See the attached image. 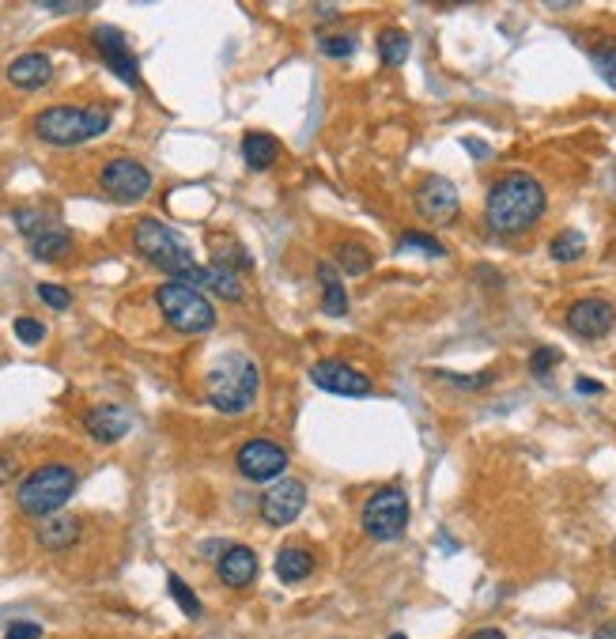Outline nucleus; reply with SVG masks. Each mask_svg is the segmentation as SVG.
Here are the masks:
<instances>
[{
  "instance_id": "obj_1",
  "label": "nucleus",
  "mask_w": 616,
  "mask_h": 639,
  "mask_svg": "<svg viewBox=\"0 0 616 639\" xmlns=\"http://www.w3.org/2000/svg\"><path fill=\"white\" fill-rule=\"evenodd\" d=\"M545 208V186L533 174H507L488 190L484 220L496 235H522L545 216Z\"/></svg>"
},
{
  "instance_id": "obj_2",
  "label": "nucleus",
  "mask_w": 616,
  "mask_h": 639,
  "mask_svg": "<svg viewBox=\"0 0 616 639\" xmlns=\"http://www.w3.org/2000/svg\"><path fill=\"white\" fill-rule=\"evenodd\" d=\"M261 390V371L250 356L242 352H223L220 360L208 367L205 375V394L208 405L220 409L223 416H242L257 401Z\"/></svg>"
},
{
  "instance_id": "obj_3",
  "label": "nucleus",
  "mask_w": 616,
  "mask_h": 639,
  "mask_svg": "<svg viewBox=\"0 0 616 639\" xmlns=\"http://www.w3.org/2000/svg\"><path fill=\"white\" fill-rule=\"evenodd\" d=\"M110 129L106 106H46L35 118V137L53 148H76Z\"/></svg>"
},
{
  "instance_id": "obj_4",
  "label": "nucleus",
  "mask_w": 616,
  "mask_h": 639,
  "mask_svg": "<svg viewBox=\"0 0 616 639\" xmlns=\"http://www.w3.org/2000/svg\"><path fill=\"white\" fill-rule=\"evenodd\" d=\"M80 484V473L65 462H50V466H38L35 473H27L23 484L16 492V503L23 515L31 519H50V515H61V507L72 500Z\"/></svg>"
},
{
  "instance_id": "obj_5",
  "label": "nucleus",
  "mask_w": 616,
  "mask_h": 639,
  "mask_svg": "<svg viewBox=\"0 0 616 639\" xmlns=\"http://www.w3.org/2000/svg\"><path fill=\"white\" fill-rule=\"evenodd\" d=\"M133 246L140 250V258H148L155 269H163L171 280H182L186 284L193 273H197V261H193V250H189V242L167 227L163 220H140L133 227Z\"/></svg>"
},
{
  "instance_id": "obj_6",
  "label": "nucleus",
  "mask_w": 616,
  "mask_h": 639,
  "mask_svg": "<svg viewBox=\"0 0 616 639\" xmlns=\"http://www.w3.org/2000/svg\"><path fill=\"white\" fill-rule=\"evenodd\" d=\"M155 303L167 318V326L174 333H186V337H197V333H208L216 326V307L205 299V292L189 288L182 280H167L155 288Z\"/></svg>"
},
{
  "instance_id": "obj_7",
  "label": "nucleus",
  "mask_w": 616,
  "mask_h": 639,
  "mask_svg": "<svg viewBox=\"0 0 616 639\" xmlns=\"http://www.w3.org/2000/svg\"><path fill=\"white\" fill-rule=\"evenodd\" d=\"M409 526V496L401 488H378L363 503V530L375 541H397Z\"/></svg>"
},
{
  "instance_id": "obj_8",
  "label": "nucleus",
  "mask_w": 616,
  "mask_h": 639,
  "mask_svg": "<svg viewBox=\"0 0 616 639\" xmlns=\"http://www.w3.org/2000/svg\"><path fill=\"white\" fill-rule=\"evenodd\" d=\"M99 186H103L106 197H114L121 205H133V201H144L152 190V171L140 159L118 156L99 171Z\"/></svg>"
},
{
  "instance_id": "obj_9",
  "label": "nucleus",
  "mask_w": 616,
  "mask_h": 639,
  "mask_svg": "<svg viewBox=\"0 0 616 639\" xmlns=\"http://www.w3.org/2000/svg\"><path fill=\"white\" fill-rule=\"evenodd\" d=\"M235 466L246 481H276L284 469H288V450L273 443V439H246L235 454Z\"/></svg>"
},
{
  "instance_id": "obj_10",
  "label": "nucleus",
  "mask_w": 616,
  "mask_h": 639,
  "mask_svg": "<svg viewBox=\"0 0 616 639\" xmlns=\"http://www.w3.org/2000/svg\"><path fill=\"white\" fill-rule=\"evenodd\" d=\"M310 382L326 394H337V398H367L375 390V382L367 379L363 371L348 367L341 360H318L310 367Z\"/></svg>"
},
{
  "instance_id": "obj_11",
  "label": "nucleus",
  "mask_w": 616,
  "mask_h": 639,
  "mask_svg": "<svg viewBox=\"0 0 616 639\" xmlns=\"http://www.w3.org/2000/svg\"><path fill=\"white\" fill-rule=\"evenodd\" d=\"M307 507V484L295 477H280V481L261 496V519L269 526H291Z\"/></svg>"
},
{
  "instance_id": "obj_12",
  "label": "nucleus",
  "mask_w": 616,
  "mask_h": 639,
  "mask_svg": "<svg viewBox=\"0 0 616 639\" xmlns=\"http://www.w3.org/2000/svg\"><path fill=\"white\" fill-rule=\"evenodd\" d=\"M458 190H454V182L443 178V174H428L420 186H416V212L431 220V224H450L454 216H458Z\"/></svg>"
},
{
  "instance_id": "obj_13",
  "label": "nucleus",
  "mask_w": 616,
  "mask_h": 639,
  "mask_svg": "<svg viewBox=\"0 0 616 639\" xmlns=\"http://www.w3.org/2000/svg\"><path fill=\"white\" fill-rule=\"evenodd\" d=\"M91 42L99 46V57L110 65V72H118L121 84L140 87V65L118 27H95V31H91Z\"/></svg>"
},
{
  "instance_id": "obj_14",
  "label": "nucleus",
  "mask_w": 616,
  "mask_h": 639,
  "mask_svg": "<svg viewBox=\"0 0 616 639\" xmlns=\"http://www.w3.org/2000/svg\"><path fill=\"white\" fill-rule=\"evenodd\" d=\"M616 326V311L613 303H605V299H579V303H571V311H567V329L582 337V341H598L605 337L609 329Z\"/></svg>"
},
{
  "instance_id": "obj_15",
  "label": "nucleus",
  "mask_w": 616,
  "mask_h": 639,
  "mask_svg": "<svg viewBox=\"0 0 616 639\" xmlns=\"http://www.w3.org/2000/svg\"><path fill=\"white\" fill-rule=\"evenodd\" d=\"M216 579L231 590L250 587L257 579V553L246 549V545H227V549L216 556Z\"/></svg>"
},
{
  "instance_id": "obj_16",
  "label": "nucleus",
  "mask_w": 616,
  "mask_h": 639,
  "mask_svg": "<svg viewBox=\"0 0 616 639\" xmlns=\"http://www.w3.org/2000/svg\"><path fill=\"white\" fill-rule=\"evenodd\" d=\"M186 284L197 288V292L220 295L227 303H242V299H246V288H242L239 273H231V269H223V265H197V273H193Z\"/></svg>"
},
{
  "instance_id": "obj_17",
  "label": "nucleus",
  "mask_w": 616,
  "mask_h": 639,
  "mask_svg": "<svg viewBox=\"0 0 616 639\" xmlns=\"http://www.w3.org/2000/svg\"><path fill=\"white\" fill-rule=\"evenodd\" d=\"M84 428L87 435L99 439V443H118V439H125V432L133 428V416L125 413L121 405H95V409L84 416Z\"/></svg>"
},
{
  "instance_id": "obj_18",
  "label": "nucleus",
  "mask_w": 616,
  "mask_h": 639,
  "mask_svg": "<svg viewBox=\"0 0 616 639\" xmlns=\"http://www.w3.org/2000/svg\"><path fill=\"white\" fill-rule=\"evenodd\" d=\"M53 80V61L46 53H23L8 65V84L19 91H38Z\"/></svg>"
},
{
  "instance_id": "obj_19",
  "label": "nucleus",
  "mask_w": 616,
  "mask_h": 639,
  "mask_svg": "<svg viewBox=\"0 0 616 639\" xmlns=\"http://www.w3.org/2000/svg\"><path fill=\"white\" fill-rule=\"evenodd\" d=\"M35 537H38V545L50 549V553L69 549V545L80 541V519H72V515H50V519L38 522Z\"/></svg>"
},
{
  "instance_id": "obj_20",
  "label": "nucleus",
  "mask_w": 616,
  "mask_h": 639,
  "mask_svg": "<svg viewBox=\"0 0 616 639\" xmlns=\"http://www.w3.org/2000/svg\"><path fill=\"white\" fill-rule=\"evenodd\" d=\"M276 575L280 583H303L314 575V553L310 549H299V545H284L276 553Z\"/></svg>"
},
{
  "instance_id": "obj_21",
  "label": "nucleus",
  "mask_w": 616,
  "mask_h": 639,
  "mask_svg": "<svg viewBox=\"0 0 616 639\" xmlns=\"http://www.w3.org/2000/svg\"><path fill=\"white\" fill-rule=\"evenodd\" d=\"M242 159H246L250 171H269L280 159V144L269 133H246L242 137Z\"/></svg>"
},
{
  "instance_id": "obj_22",
  "label": "nucleus",
  "mask_w": 616,
  "mask_h": 639,
  "mask_svg": "<svg viewBox=\"0 0 616 639\" xmlns=\"http://www.w3.org/2000/svg\"><path fill=\"white\" fill-rule=\"evenodd\" d=\"M318 284H322V311L337 314V318L348 314V292H344L341 273H337L333 261H322V265H318Z\"/></svg>"
},
{
  "instance_id": "obj_23",
  "label": "nucleus",
  "mask_w": 616,
  "mask_h": 639,
  "mask_svg": "<svg viewBox=\"0 0 616 639\" xmlns=\"http://www.w3.org/2000/svg\"><path fill=\"white\" fill-rule=\"evenodd\" d=\"M412 50V38L401 31V27H382L378 31V61L390 65V69H401L409 61Z\"/></svg>"
},
{
  "instance_id": "obj_24",
  "label": "nucleus",
  "mask_w": 616,
  "mask_h": 639,
  "mask_svg": "<svg viewBox=\"0 0 616 639\" xmlns=\"http://www.w3.org/2000/svg\"><path fill=\"white\" fill-rule=\"evenodd\" d=\"M69 250H72V235L61 231V227H46L42 235L31 239V254H35L38 261H57V258H65Z\"/></svg>"
},
{
  "instance_id": "obj_25",
  "label": "nucleus",
  "mask_w": 616,
  "mask_h": 639,
  "mask_svg": "<svg viewBox=\"0 0 616 639\" xmlns=\"http://www.w3.org/2000/svg\"><path fill=\"white\" fill-rule=\"evenodd\" d=\"M371 250L363 246V242H341L337 246V269L348 273V277H363V273H371Z\"/></svg>"
},
{
  "instance_id": "obj_26",
  "label": "nucleus",
  "mask_w": 616,
  "mask_h": 639,
  "mask_svg": "<svg viewBox=\"0 0 616 639\" xmlns=\"http://www.w3.org/2000/svg\"><path fill=\"white\" fill-rule=\"evenodd\" d=\"M212 265H223V269H231V273H246V269H254V261H250V254L242 250L239 242L231 239H212Z\"/></svg>"
},
{
  "instance_id": "obj_27",
  "label": "nucleus",
  "mask_w": 616,
  "mask_h": 639,
  "mask_svg": "<svg viewBox=\"0 0 616 639\" xmlns=\"http://www.w3.org/2000/svg\"><path fill=\"white\" fill-rule=\"evenodd\" d=\"M397 254H428V258H446V246L431 235H420V231H405L401 242H397Z\"/></svg>"
},
{
  "instance_id": "obj_28",
  "label": "nucleus",
  "mask_w": 616,
  "mask_h": 639,
  "mask_svg": "<svg viewBox=\"0 0 616 639\" xmlns=\"http://www.w3.org/2000/svg\"><path fill=\"white\" fill-rule=\"evenodd\" d=\"M582 250H586V239H582V231H560L552 246H548V254L552 261H579Z\"/></svg>"
},
{
  "instance_id": "obj_29",
  "label": "nucleus",
  "mask_w": 616,
  "mask_h": 639,
  "mask_svg": "<svg viewBox=\"0 0 616 639\" xmlns=\"http://www.w3.org/2000/svg\"><path fill=\"white\" fill-rule=\"evenodd\" d=\"M167 590H171V598L178 602V609H182L186 617H193V621H197V617L205 613V609H201V602H197V594H193V590H189L186 583L178 579V575H167Z\"/></svg>"
},
{
  "instance_id": "obj_30",
  "label": "nucleus",
  "mask_w": 616,
  "mask_h": 639,
  "mask_svg": "<svg viewBox=\"0 0 616 639\" xmlns=\"http://www.w3.org/2000/svg\"><path fill=\"white\" fill-rule=\"evenodd\" d=\"M16 337L23 341V345H42L46 341V326L38 322V318H16Z\"/></svg>"
},
{
  "instance_id": "obj_31",
  "label": "nucleus",
  "mask_w": 616,
  "mask_h": 639,
  "mask_svg": "<svg viewBox=\"0 0 616 639\" xmlns=\"http://www.w3.org/2000/svg\"><path fill=\"white\" fill-rule=\"evenodd\" d=\"M439 379L450 382V386H458V390H484L496 375H492V371H480V375H450V371H443Z\"/></svg>"
},
{
  "instance_id": "obj_32",
  "label": "nucleus",
  "mask_w": 616,
  "mask_h": 639,
  "mask_svg": "<svg viewBox=\"0 0 616 639\" xmlns=\"http://www.w3.org/2000/svg\"><path fill=\"white\" fill-rule=\"evenodd\" d=\"M12 220H16L19 231H23L27 239H35V235H42V231H46V216H42V212H31V208H19Z\"/></svg>"
},
{
  "instance_id": "obj_33",
  "label": "nucleus",
  "mask_w": 616,
  "mask_h": 639,
  "mask_svg": "<svg viewBox=\"0 0 616 639\" xmlns=\"http://www.w3.org/2000/svg\"><path fill=\"white\" fill-rule=\"evenodd\" d=\"M38 299H42L46 307H53V311H65L72 303L69 288H61V284H38Z\"/></svg>"
},
{
  "instance_id": "obj_34",
  "label": "nucleus",
  "mask_w": 616,
  "mask_h": 639,
  "mask_svg": "<svg viewBox=\"0 0 616 639\" xmlns=\"http://www.w3.org/2000/svg\"><path fill=\"white\" fill-rule=\"evenodd\" d=\"M322 53L326 57H348V53H356V38L352 35H322Z\"/></svg>"
},
{
  "instance_id": "obj_35",
  "label": "nucleus",
  "mask_w": 616,
  "mask_h": 639,
  "mask_svg": "<svg viewBox=\"0 0 616 639\" xmlns=\"http://www.w3.org/2000/svg\"><path fill=\"white\" fill-rule=\"evenodd\" d=\"M556 363H560V352H556V348H537V352L530 356V371L541 379V375H548Z\"/></svg>"
},
{
  "instance_id": "obj_36",
  "label": "nucleus",
  "mask_w": 616,
  "mask_h": 639,
  "mask_svg": "<svg viewBox=\"0 0 616 639\" xmlns=\"http://www.w3.org/2000/svg\"><path fill=\"white\" fill-rule=\"evenodd\" d=\"M4 639H42V624H35V621H16V624H8V632H4Z\"/></svg>"
},
{
  "instance_id": "obj_37",
  "label": "nucleus",
  "mask_w": 616,
  "mask_h": 639,
  "mask_svg": "<svg viewBox=\"0 0 616 639\" xmlns=\"http://www.w3.org/2000/svg\"><path fill=\"white\" fill-rule=\"evenodd\" d=\"M594 61H598V69L605 72V80L616 87V50H598L594 53Z\"/></svg>"
},
{
  "instance_id": "obj_38",
  "label": "nucleus",
  "mask_w": 616,
  "mask_h": 639,
  "mask_svg": "<svg viewBox=\"0 0 616 639\" xmlns=\"http://www.w3.org/2000/svg\"><path fill=\"white\" fill-rule=\"evenodd\" d=\"M16 469H19L16 454H0V484L12 481V477H16Z\"/></svg>"
},
{
  "instance_id": "obj_39",
  "label": "nucleus",
  "mask_w": 616,
  "mask_h": 639,
  "mask_svg": "<svg viewBox=\"0 0 616 639\" xmlns=\"http://www.w3.org/2000/svg\"><path fill=\"white\" fill-rule=\"evenodd\" d=\"M575 390H579V394H601V382H594V379H586V375H582V379H575Z\"/></svg>"
},
{
  "instance_id": "obj_40",
  "label": "nucleus",
  "mask_w": 616,
  "mask_h": 639,
  "mask_svg": "<svg viewBox=\"0 0 616 639\" xmlns=\"http://www.w3.org/2000/svg\"><path fill=\"white\" fill-rule=\"evenodd\" d=\"M46 12H87L91 4H42Z\"/></svg>"
},
{
  "instance_id": "obj_41",
  "label": "nucleus",
  "mask_w": 616,
  "mask_h": 639,
  "mask_svg": "<svg viewBox=\"0 0 616 639\" xmlns=\"http://www.w3.org/2000/svg\"><path fill=\"white\" fill-rule=\"evenodd\" d=\"M469 639H507V636H503L499 628H480V632H473Z\"/></svg>"
},
{
  "instance_id": "obj_42",
  "label": "nucleus",
  "mask_w": 616,
  "mask_h": 639,
  "mask_svg": "<svg viewBox=\"0 0 616 639\" xmlns=\"http://www.w3.org/2000/svg\"><path fill=\"white\" fill-rule=\"evenodd\" d=\"M465 148H469V152H473L477 159H488V148H484V144H477V140H465Z\"/></svg>"
},
{
  "instance_id": "obj_43",
  "label": "nucleus",
  "mask_w": 616,
  "mask_h": 639,
  "mask_svg": "<svg viewBox=\"0 0 616 639\" xmlns=\"http://www.w3.org/2000/svg\"><path fill=\"white\" fill-rule=\"evenodd\" d=\"M594 639H616V621L605 624V628H598V636H594Z\"/></svg>"
},
{
  "instance_id": "obj_44",
  "label": "nucleus",
  "mask_w": 616,
  "mask_h": 639,
  "mask_svg": "<svg viewBox=\"0 0 616 639\" xmlns=\"http://www.w3.org/2000/svg\"><path fill=\"white\" fill-rule=\"evenodd\" d=\"M390 639H409V636H405V632H394V636H390Z\"/></svg>"
}]
</instances>
